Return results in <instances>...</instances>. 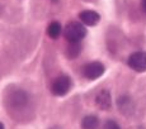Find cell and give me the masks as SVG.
<instances>
[{
  "instance_id": "6da1fadb",
  "label": "cell",
  "mask_w": 146,
  "mask_h": 129,
  "mask_svg": "<svg viewBox=\"0 0 146 129\" xmlns=\"http://www.w3.org/2000/svg\"><path fill=\"white\" fill-rule=\"evenodd\" d=\"M64 34L70 43H78L86 36V29L79 22H70L64 29Z\"/></svg>"
},
{
  "instance_id": "7a4b0ae2",
  "label": "cell",
  "mask_w": 146,
  "mask_h": 129,
  "mask_svg": "<svg viewBox=\"0 0 146 129\" xmlns=\"http://www.w3.org/2000/svg\"><path fill=\"white\" fill-rule=\"evenodd\" d=\"M70 88H71V80L67 76H60L55 78V81L52 82L51 91L56 96H64L69 92Z\"/></svg>"
},
{
  "instance_id": "3957f363",
  "label": "cell",
  "mask_w": 146,
  "mask_h": 129,
  "mask_svg": "<svg viewBox=\"0 0 146 129\" xmlns=\"http://www.w3.org/2000/svg\"><path fill=\"white\" fill-rule=\"evenodd\" d=\"M104 74V66L100 62H90L83 67V75L88 80H95Z\"/></svg>"
},
{
  "instance_id": "277c9868",
  "label": "cell",
  "mask_w": 146,
  "mask_h": 129,
  "mask_svg": "<svg viewBox=\"0 0 146 129\" xmlns=\"http://www.w3.org/2000/svg\"><path fill=\"white\" fill-rule=\"evenodd\" d=\"M128 66L136 72L146 71V53L135 52L128 57Z\"/></svg>"
},
{
  "instance_id": "5b68a950",
  "label": "cell",
  "mask_w": 146,
  "mask_h": 129,
  "mask_svg": "<svg viewBox=\"0 0 146 129\" xmlns=\"http://www.w3.org/2000/svg\"><path fill=\"white\" fill-rule=\"evenodd\" d=\"M95 104L102 110H109L112 108V97H111L109 91L102 90L98 92L97 97H95Z\"/></svg>"
},
{
  "instance_id": "8992f818",
  "label": "cell",
  "mask_w": 146,
  "mask_h": 129,
  "mask_svg": "<svg viewBox=\"0 0 146 129\" xmlns=\"http://www.w3.org/2000/svg\"><path fill=\"white\" fill-rule=\"evenodd\" d=\"M79 18L81 23L85 24V26H95L100 20L99 14L97 12H93V10H84L79 14Z\"/></svg>"
},
{
  "instance_id": "52a82bcc",
  "label": "cell",
  "mask_w": 146,
  "mask_h": 129,
  "mask_svg": "<svg viewBox=\"0 0 146 129\" xmlns=\"http://www.w3.org/2000/svg\"><path fill=\"white\" fill-rule=\"evenodd\" d=\"M118 108H119L121 113L131 114L133 111V104H132V101H131L130 97L122 96V97L118 99Z\"/></svg>"
},
{
  "instance_id": "ba28073f",
  "label": "cell",
  "mask_w": 146,
  "mask_h": 129,
  "mask_svg": "<svg viewBox=\"0 0 146 129\" xmlns=\"http://www.w3.org/2000/svg\"><path fill=\"white\" fill-rule=\"evenodd\" d=\"M98 125H99V120H98L97 116L94 115H88L83 119L81 122V127L83 129H97Z\"/></svg>"
},
{
  "instance_id": "9c48e42d",
  "label": "cell",
  "mask_w": 146,
  "mask_h": 129,
  "mask_svg": "<svg viewBox=\"0 0 146 129\" xmlns=\"http://www.w3.org/2000/svg\"><path fill=\"white\" fill-rule=\"evenodd\" d=\"M61 32H62V28H61V24L57 23V22H52V23L47 27V34L52 39H56L60 37Z\"/></svg>"
},
{
  "instance_id": "30bf717a",
  "label": "cell",
  "mask_w": 146,
  "mask_h": 129,
  "mask_svg": "<svg viewBox=\"0 0 146 129\" xmlns=\"http://www.w3.org/2000/svg\"><path fill=\"white\" fill-rule=\"evenodd\" d=\"M80 51H81L80 42H78V43H70V46L66 49V55L69 58H75L79 56Z\"/></svg>"
},
{
  "instance_id": "8fae6325",
  "label": "cell",
  "mask_w": 146,
  "mask_h": 129,
  "mask_svg": "<svg viewBox=\"0 0 146 129\" xmlns=\"http://www.w3.org/2000/svg\"><path fill=\"white\" fill-rule=\"evenodd\" d=\"M103 129H121V128L114 120H107L104 125H103Z\"/></svg>"
},
{
  "instance_id": "7c38bea8",
  "label": "cell",
  "mask_w": 146,
  "mask_h": 129,
  "mask_svg": "<svg viewBox=\"0 0 146 129\" xmlns=\"http://www.w3.org/2000/svg\"><path fill=\"white\" fill-rule=\"evenodd\" d=\"M141 7H142V9H144V12L146 13V0H142L141 1Z\"/></svg>"
},
{
  "instance_id": "4fadbf2b",
  "label": "cell",
  "mask_w": 146,
  "mask_h": 129,
  "mask_svg": "<svg viewBox=\"0 0 146 129\" xmlns=\"http://www.w3.org/2000/svg\"><path fill=\"white\" fill-rule=\"evenodd\" d=\"M0 129H4V125H3V123H0Z\"/></svg>"
},
{
  "instance_id": "5bb4252c",
  "label": "cell",
  "mask_w": 146,
  "mask_h": 129,
  "mask_svg": "<svg viewBox=\"0 0 146 129\" xmlns=\"http://www.w3.org/2000/svg\"><path fill=\"white\" fill-rule=\"evenodd\" d=\"M52 1H57V0H52Z\"/></svg>"
}]
</instances>
